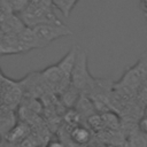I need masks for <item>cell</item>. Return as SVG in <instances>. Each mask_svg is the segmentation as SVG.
<instances>
[{"label":"cell","instance_id":"4","mask_svg":"<svg viewBox=\"0 0 147 147\" xmlns=\"http://www.w3.org/2000/svg\"><path fill=\"white\" fill-rule=\"evenodd\" d=\"M22 30L15 33H0V55L21 54L29 52L22 37Z\"/></svg>","mask_w":147,"mask_h":147},{"label":"cell","instance_id":"11","mask_svg":"<svg viewBox=\"0 0 147 147\" xmlns=\"http://www.w3.org/2000/svg\"><path fill=\"white\" fill-rule=\"evenodd\" d=\"M90 147H106V146H90Z\"/></svg>","mask_w":147,"mask_h":147},{"label":"cell","instance_id":"3","mask_svg":"<svg viewBox=\"0 0 147 147\" xmlns=\"http://www.w3.org/2000/svg\"><path fill=\"white\" fill-rule=\"evenodd\" d=\"M95 79L90 75L87 67V54L86 51L78 47L76 48V57L74 68L71 71V85L79 92L86 88L91 91Z\"/></svg>","mask_w":147,"mask_h":147},{"label":"cell","instance_id":"5","mask_svg":"<svg viewBox=\"0 0 147 147\" xmlns=\"http://www.w3.org/2000/svg\"><path fill=\"white\" fill-rule=\"evenodd\" d=\"M69 136H70V140L75 145L82 146V147L86 146L90 142V140H91V133H90V131L85 126H80V125L75 126L70 131Z\"/></svg>","mask_w":147,"mask_h":147},{"label":"cell","instance_id":"1","mask_svg":"<svg viewBox=\"0 0 147 147\" xmlns=\"http://www.w3.org/2000/svg\"><path fill=\"white\" fill-rule=\"evenodd\" d=\"M18 17L28 28L60 21L54 13V7L52 3L44 0H31L26 9Z\"/></svg>","mask_w":147,"mask_h":147},{"label":"cell","instance_id":"8","mask_svg":"<svg viewBox=\"0 0 147 147\" xmlns=\"http://www.w3.org/2000/svg\"><path fill=\"white\" fill-rule=\"evenodd\" d=\"M31 0H6V3L8 6L9 11L13 15L20 16L29 6Z\"/></svg>","mask_w":147,"mask_h":147},{"label":"cell","instance_id":"12","mask_svg":"<svg viewBox=\"0 0 147 147\" xmlns=\"http://www.w3.org/2000/svg\"><path fill=\"white\" fill-rule=\"evenodd\" d=\"M1 140H2V137H1V133H0V144H1Z\"/></svg>","mask_w":147,"mask_h":147},{"label":"cell","instance_id":"2","mask_svg":"<svg viewBox=\"0 0 147 147\" xmlns=\"http://www.w3.org/2000/svg\"><path fill=\"white\" fill-rule=\"evenodd\" d=\"M31 30L34 34L36 48L47 47L54 40L72 34V31L70 30V28L64 23H62L61 21L39 24L37 26L31 28Z\"/></svg>","mask_w":147,"mask_h":147},{"label":"cell","instance_id":"6","mask_svg":"<svg viewBox=\"0 0 147 147\" xmlns=\"http://www.w3.org/2000/svg\"><path fill=\"white\" fill-rule=\"evenodd\" d=\"M28 134H29V127L25 124H17L8 131L7 139L13 144H17L23 141Z\"/></svg>","mask_w":147,"mask_h":147},{"label":"cell","instance_id":"7","mask_svg":"<svg viewBox=\"0 0 147 147\" xmlns=\"http://www.w3.org/2000/svg\"><path fill=\"white\" fill-rule=\"evenodd\" d=\"M79 0H51L52 6L59 9L64 17H68Z\"/></svg>","mask_w":147,"mask_h":147},{"label":"cell","instance_id":"10","mask_svg":"<svg viewBox=\"0 0 147 147\" xmlns=\"http://www.w3.org/2000/svg\"><path fill=\"white\" fill-rule=\"evenodd\" d=\"M139 129L141 130V132H144L145 134H147V116L142 117L139 122Z\"/></svg>","mask_w":147,"mask_h":147},{"label":"cell","instance_id":"9","mask_svg":"<svg viewBox=\"0 0 147 147\" xmlns=\"http://www.w3.org/2000/svg\"><path fill=\"white\" fill-rule=\"evenodd\" d=\"M46 147H65V145H64V142H63L62 140H60V139H51V140L47 142Z\"/></svg>","mask_w":147,"mask_h":147}]
</instances>
